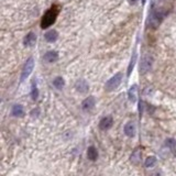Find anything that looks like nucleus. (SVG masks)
I'll return each instance as SVG.
<instances>
[{"label": "nucleus", "mask_w": 176, "mask_h": 176, "mask_svg": "<svg viewBox=\"0 0 176 176\" xmlns=\"http://www.w3.org/2000/svg\"><path fill=\"white\" fill-rule=\"evenodd\" d=\"M57 15H58V9L56 7H52L51 9H48L45 12V15L43 16V18H42L41 21L42 29H47L48 27H51L52 24L55 22Z\"/></svg>", "instance_id": "obj_1"}, {"label": "nucleus", "mask_w": 176, "mask_h": 176, "mask_svg": "<svg viewBox=\"0 0 176 176\" xmlns=\"http://www.w3.org/2000/svg\"><path fill=\"white\" fill-rule=\"evenodd\" d=\"M121 80H122V74L121 73H117L115 76H112L106 83V86H105L106 92H114V90H116L119 87V85L121 84Z\"/></svg>", "instance_id": "obj_2"}, {"label": "nucleus", "mask_w": 176, "mask_h": 176, "mask_svg": "<svg viewBox=\"0 0 176 176\" xmlns=\"http://www.w3.org/2000/svg\"><path fill=\"white\" fill-rule=\"evenodd\" d=\"M153 66V57L150 54H145L140 62V74L145 75L151 70Z\"/></svg>", "instance_id": "obj_3"}, {"label": "nucleus", "mask_w": 176, "mask_h": 176, "mask_svg": "<svg viewBox=\"0 0 176 176\" xmlns=\"http://www.w3.org/2000/svg\"><path fill=\"white\" fill-rule=\"evenodd\" d=\"M164 13L161 11H156V10H153L151 12V16H150V19H149V25L152 29H156L159 27L161 22L163 21L164 19Z\"/></svg>", "instance_id": "obj_4"}, {"label": "nucleus", "mask_w": 176, "mask_h": 176, "mask_svg": "<svg viewBox=\"0 0 176 176\" xmlns=\"http://www.w3.org/2000/svg\"><path fill=\"white\" fill-rule=\"evenodd\" d=\"M33 68H34V60L33 57H30L29 60L25 62L23 66V70H22V73H21V77H20V80L23 82L28 77L30 76L32 72H33Z\"/></svg>", "instance_id": "obj_5"}, {"label": "nucleus", "mask_w": 176, "mask_h": 176, "mask_svg": "<svg viewBox=\"0 0 176 176\" xmlns=\"http://www.w3.org/2000/svg\"><path fill=\"white\" fill-rule=\"evenodd\" d=\"M112 124H114V120H112V117H105V118H102V120H100V122H99V128H100V130L102 131H106L108 130V129H110L111 127H112Z\"/></svg>", "instance_id": "obj_6"}, {"label": "nucleus", "mask_w": 176, "mask_h": 176, "mask_svg": "<svg viewBox=\"0 0 176 176\" xmlns=\"http://www.w3.org/2000/svg\"><path fill=\"white\" fill-rule=\"evenodd\" d=\"M95 105H96L95 98L93 96H89L88 98H86L84 102H83L82 108H83V110H85V111H90L92 109H94Z\"/></svg>", "instance_id": "obj_7"}, {"label": "nucleus", "mask_w": 176, "mask_h": 176, "mask_svg": "<svg viewBox=\"0 0 176 176\" xmlns=\"http://www.w3.org/2000/svg\"><path fill=\"white\" fill-rule=\"evenodd\" d=\"M23 43H24V45L28 46V47H31V46L35 45V43H36V35L33 33V32H29V33L25 35V38H24Z\"/></svg>", "instance_id": "obj_8"}, {"label": "nucleus", "mask_w": 176, "mask_h": 176, "mask_svg": "<svg viewBox=\"0 0 176 176\" xmlns=\"http://www.w3.org/2000/svg\"><path fill=\"white\" fill-rule=\"evenodd\" d=\"M75 88H76V90L79 92L80 94H86V93L88 92V89H89L88 84H87L86 80H84V79L77 80V83H76V85H75Z\"/></svg>", "instance_id": "obj_9"}, {"label": "nucleus", "mask_w": 176, "mask_h": 176, "mask_svg": "<svg viewBox=\"0 0 176 176\" xmlns=\"http://www.w3.org/2000/svg\"><path fill=\"white\" fill-rule=\"evenodd\" d=\"M58 60V53L56 51H48L44 55V61L47 63H54Z\"/></svg>", "instance_id": "obj_10"}, {"label": "nucleus", "mask_w": 176, "mask_h": 176, "mask_svg": "<svg viewBox=\"0 0 176 176\" xmlns=\"http://www.w3.org/2000/svg\"><path fill=\"white\" fill-rule=\"evenodd\" d=\"M130 161L133 165H138L141 161V150L140 149H135L132 152L130 156Z\"/></svg>", "instance_id": "obj_11"}, {"label": "nucleus", "mask_w": 176, "mask_h": 176, "mask_svg": "<svg viewBox=\"0 0 176 176\" xmlns=\"http://www.w3.org/2000/svg\"><path fill=\"white\" fill-rule=\"evenodd\" d=\"M124 133L127 137L132 138L135 134V125L133 122H128L124 125Z\"/></svg>", "instance_id": "obj_12"}, {"label": "nucleus", "mask_w": 176, "mask_h": 176, "mask_svg": "<svg viewBox=\"0 0 176 176\" xmlns=\"http://www.w3.org/2000/svg\"><path fill=\"white\" fill-rule=\"evenodd\" d=\"M128 98L131 102H135L138 98V86L137 85H133L130 87V89L128 92Z\"/></svg>", "instance_id": "obj_13"}, {"label": "nucleus", "mask_w": 176, "mask_h": 176, "mask_svg": "<svg viewBox=\"0 0 176 176\" xmlns=\"http://www.w3.org/2000/svg\"><path fill=\"white\" fill-rule=\"evenodd\" d=\"M44 38H45V40L47 42H55L56 40H57L58 38V33L57 31H55V30H50V31H47L45 34H44Z\"/></svg>", "instance_id": "obj_14"}, {"label": "nucleus", "mask_w": 176, "mask_h": 176, "mask_svg": "<svg viewBox=\"0 0 176 176\" xmlns=\"http://www.w3.org/2000/svg\"><path fill=\"white\" fill-rule=\"evenodd\" d=\"M11 115L13 117H23L24 116V109L21 105H15L11 109Z\"/></svg>", "instance_id": "obj_15"}, {"label": "nucleus", "mask_w": 176, "mask_h": 176, "mask_svg": "<svg viewBox=\"0 0 176 176\" xmlns=\"http://www.w3.org/2000/svg\"><path fill=\"white\" fill-rule=\"evenodd\" d=\"M87 157L90 161H96L98 159V151L95 147H89L87 149Z\"/></svg>", "instance_id": "obj_16"}, {"label": "nucleus", "mask_w": 176, "mask_h": 176, "mask_svg": "<svg viewBox=\"0 0 176 176\" xmlns=\"http://www.w3.org/2000/svg\"><path fill=\"white\" fill-rule=\"evenodd\" d=\"M53 85L56 89H62L63 87H64V85H65V80L63 79L62 77H56L53 80Z\"/></svg>", "instance_id": "obj_17"}, {"label": "nucleus", "mask_w": 176, "mask_h": 176, "mask_svg": "<svg viewBox=\"0 0 176 176\" xmlns=\"http://www.w3.org/2000/svg\"><path fill=\"white\" fill-rule=\"evenodd\" d=\"M156 164V157L155 156H149V157H147V160H145V162H144V165H145V167H153L154 165Z\"/></svg>", "instance_id": "obj_18"}, {"label": "nucleus", "mask_w": 176, "mask_h": 176, "mask_svg": "<svg viewBox=\"0 0 176 176\" xmlns=\"http://www.w3.org/2000/svg\"><path fill=\"white\" fill-rule=\"evenodd\" d=\"M135 61H137V52L134 51V53H133V56H132V58H131V61H130V64H129V67H128V72H127V75H128V77H129V76H130L131 72H132L133 67H134Z\"/></svg>", "instance_id": "obj_19"}, {"label": "nucleus", "mask_w": 176, "mask_h": 176, "mask_svg": "<svg viewBox=\"0 0 176 176\" xmlns=\"http://www.w3.org/2000/svg\"><path fill=\"white\" fill-rule=\"evenodd\" d=\"M38 97H39V89H38L36 85L33 84L32 85V89H31V98L35 102L36 99H38Z\"/></svg>", "instance_id": "obj_20"}, {"label": "nucleus", "mask_w": 176, "mask_h": 176, "mask_svg": "<svg viewBox=\"0 0 176 176\" xmlns=\"http://www.w3.org/2000/svg\"><path fill=\"white\" fill-rule=\"evenodd\" d=\"M165 144L171 150H174L176 147V141L174 140V139H172V138H169V139H167V140L165 141Z\"/></svg>", "instance_id": "obj_21"}, {"label": "nucleus", "mask_w": 176, "mask_h": 176, "mask_svg": "<svg viewBox=\"0 0 176 176\" xmlns=\"http://www.w3.org/2000/svg\"><path fill=\"white\" fill-rule=\"evenodd\" d=\"M138 1H139V0H128V2L130 3L131 6H133V5H135V3L138 2Z\"/></svg>", "instance_id": "obj_22"}, {"label": "nucleus", "mask_w": 176, "mask_h": 176, "mask_svg": "<svg viewBox=\"0 0 176 176\" xmlns=\"http://www.w3.org/2000/svg\"><path fill=\"white\" fill-rule=\"evenodd\" d=\"M145 2V0H143V3H144Z\"/></svg>", "instance_id": "obj_23"}]
</instances>
